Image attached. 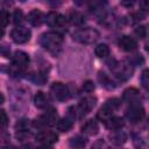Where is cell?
<instances>
[{"mask_svg": "<svg viewBox=\"0 0 149 149\" xmlns=\"http://www.w3.org/2000/svg\"><path fill=\"white\" fill-rule=\"evenodd\" d=\"M95 55L99 57V58H105L109 55V48L107 44H99L97 48H95Z\"/></svg>", "mask_w": 149, "mask_h": 149, "instance_id": "obj_22", "label": "cell"}, {"mask_svg": "<svg viewBox=\"0 0 149 149\" xmlns=\"http://www.w3.org/2000/svg\"><path fill=\"white\" fill-rule=\"evenodd\" d=\"M123 100L129 104H137L140 99V93L136 88H128L123 92Z\"/></svg>", "mask_w": 149, "mask_h": 149, "instance_id": "obj_16", "label": "cell"}, {"mask_svg": "<svg viewBox=\"0 0 149 149\" xmlns=\"http://www.w3.org/2000/svg\"><path fill=\"white\" fill-rule=\"evenodd\" d=\"M19 1H21V2H24V1H26V0H19Z\"/></svg>", "mask_w": 149, "mask_h": 149, "instance_id": "obj_40", "label": "cell"}, {"mask_svg": "<svg viewBox=\"0 0 149 149\" xmlns=\"http://www.w3.org/2000/svg\"><path fill=\"white\" fill-rule=\"evenodd\" d=\"M85 1H86V0H74V2H76L77 5H79V6H80V5H83Z\"/></svg>", "mask_w": 149, "mask_h": 149, "instance_id": "obj_37", "label": "cell"}, {"mask_svg": "<svg viewBox=\"0 0 149 149\" xmlns=\"http://www.w3.org/2000/svg\"><path fill=\"white\" fill-rule=\"evenodd\" d=\"M119 47L122 50H125V51H134L137 48V43H136V41L133 37L125 35V36L120 37V40H119Z\"/></svg>", "mask_w": 149, "mask_h": 149, "instance_id": "obj_12", "label": "cell"}, {"mask_svg": "<svg viewBox=\"0 0 149 149\" xmlns=\"http://www.w3.org/2000/svg\"><path fill=\"white\" fill-rule=\"evenodd\" d=\"M58 140V136L56 135V133L54 132H41L36 135V141L41 144L44 146H51L54 143H56Z\"/></svg>", "mask_w": 149, "mask_h": 149, "instance_id": "obj_10", "label": "cell"}, {"mask_svg": "<svg viewBox=\"0 0 149 149\" xmlns=\"http://www.w3.org/2000/svg\"><path fill=\"white\" fill-rule=\"evenodd\" d=\"M72 126H73L72 118H64L57 122V128L61 132H69L72 128Z\"/></svg>", "mask_w": 149, "mask_h": 149, "instance_id": "obj_21", "label": "cell"}, {"mask_svg": "<svg viewBox=\"0 0 149 149\" xmlns=\"http://www.w3.org/2000/svg\"><path fill=\"white\" fill-rule=\"evenodd\" d=\"M3 101H5V97H3V95H2V93L0 92V105H1Z\"/></svg>", "mask_w": 149, "mask_h": 149, "instance_id": "obj_38", "label": "cell"}, {"mask_svg": "<svg viewBox=\"0 0 149 149\" xmlns=\"http://www.w3.org/2000/svg\"><path fill=\"white\" fill-rule=\"evenodd\" d=\"M8 125V116L5 111H0V126H7Z\"/></svg>", "mask_w": 149, "mask_h": 149, "instance_id": "obj_31", "label": "cell"}, {"mask_svg": "<svg viewBox=\"0 0 149 149\" xmlns=\"http://www.w3.org/2000/svg\"><path fill=\"white\" fill-rule=\"evenodd\" d=\"M30 36H31V33L28 28H24V27H17V28H14L12 31H10V37L12 40L17 43V44H23L26 42H28L30 40Z\"/></svg>", "mask_w": 149, "mask_h": 149, "instance_id": "obj_5", "label": "cell"}, {"mask_svg": "<svg viewBox=\"0 0 149 149\" xmlns=\"http://www.w3.org/2000/svg\"><path fill=\"white\" fill-rule=\"evenodd\" d=\"M98 79H99V81L101 83V85L104 86V87H106V88H108V90H112V88H114V85H113V81L105 74V73H102V72H100L99 73V76H98Z\"/></svg>", "mask_w": 149, "mask_h": 149, "instance_id": "obj_23", "label": "cell"}, {"mask_svg": "<svg viewBox=\"0 0 149 149\" xmlns=\"http://www.w3.org/2000/svg\"><path fill=\"white\" fill-rule=\"evenodd\" d=\"M109 139H111V142L113 144H116V146H120V144H123L127 140V135L121 132L120 129H116L115 132H113L111 135H109Z\"/></svg>", "mask_w": 149, "mask_h": 149, "instance_id": "obj_18", "label": "cell"}, {"mask_svg": "<svg viewBox=\"0 0 149 149\" xmlns=\"http://www.w3.org/2000/svg\"><path fill=\"white\" fill-rule=\"evenodd\" d=\"M44 21L47 22L48 26H50V27H57V28L58 27H64L65 23H66L65 16L62 15V14H59V13H57V12H50L47 15V17H45Z\"/></svg>", "mask_w": 149, "mask_h": 149, "instance_id": "obj_9", "label": "cell"}, {"mask_svg": "<svg viewBox=\"0 0 149 149\" xmlns=\"http://www.w3.org/2000/svg\"><path fill=\"white\" fill-rule=\"evenodd\" d=\"M107 3L106 0H90V8L91 10H99Z\"/></svg>", "mask_w": 149, "mask_h": 149, "instance_id": "obj_25", "label": "cell"}, {"mask_svg": "<svg viewBox=\"0 0 149 149\" xmlns=\"http://www.w3.org/2000/svg\"><path fill=\"white\" fill-rule=\"evenodd\" d=\"M94 84H93V81H91V80H86V81H84V84H83V90L85 91V92H93L94 91Z\"/></svg>", "mask_w": 149, "mask_h": 149, "instance_id": "obj_30", "label": "cell"}, {"mask_svg": "<svg viewBox=\"0 0 149 149\" xmlns=\"http://www.w3.org/2000/svg\"><path fill=\"white\" fill-rule=\"evenodd\" d=\"M106 127L112 129V130H116V129H121V127H123L125 122L119 116H111L106 122H105Z\"/></svg>", "mask_w": 149, "mask_h": 149, "instance_id": "obj_19", "label": "cell"}, {"mask_svg": "<svg viewBox=\"0 0 149 149\" xmlns=\"http://www.w3.org/2000/svg\"><path fill=\"white\" fill-rule=\"evenodd\" d=\"M81 132L86 135H95L99 132V125L94 120H87L83 126H81Z\"/></svg>", "mask_w": 149, "mask_h": 149, "instance_id": "obj_14", "label": "cell"}, {"mask_svg": "<svg viewBox=\"0 0 149 149\" xmlns=\"http://www.w3.org/2000/svg\"><path fill=\"white\" fill-rule=\"evenodd\" d=\"M135 34L140 37V38H144L147 36V28L146 26H139L135 28Z\"/></svg>", "mask_w": 149, "mask_h": 149, "instance_id": "obj_29", "label": "cell"}, {"mask_svg": "<svg viewBox=\"0 0 149 149\" xmlns=\"http://www.w3.org/2000/svg\"><path fill=\"white\" fill-rule=\"evenodd\" d=\"M0 54H2L5 57H9L10 50H9L8 47H6V45H1V47H0Z\"/></svg>", "mask_w": 149, "mask_h": 149, "instance_id": "obj_33", "label": "cell"}, {"mask_svg": "<svg viewBox=\"0 0 149 149\" xmlns=\"http://www.w3.org/2000/svg\"><path fill=\"white\" fill-rule=\"evenodd\" d=\"M132 16L134 17V20L139 21V20H143V19L146 17V13H144V10H140V12H136V13H134Z\"/></svg>", "mask_w": 149, "mask_h": 149, "instance_id": "obj_32", "label": "cell"}, {"mask_svg": "<svg viewBox=\"0 0 149 149\" xmlns=\"http://www.w3.org/2000/svg\"><path fill=\"white\" fill-rule=\"evenodd\" d=\"M141 84L142 86L147 90L148 88V85H149V74H148V70H144L141 74Z\"/></svg>", "mask_w": 149, "mask_h": 149, "instance_id": "obj_28", "label": "cell"}, {"mask_svg": "<svg viewBox=\"0 0 149 149\" xmlns=\"http://www.w3.org/2000/svg\"><path fill=\"white\" fill-rule=\"evenodd\" d=\"M113 111H115L107 101H106V104L99 109V112H98V119L99 120H101V121H104V122H106L111 116H112V114H113Z\"/></svg>", "mask_w": 149, "mask_h": 149, "instance_id": "obj_15", "label": "cell"}, {"mask_svg": "<svg viewBox=\"0 0 149 149\" xmlns=\"http://www.w3.org/2000/svg\"><path fill=\"white\" fill-rule=\"evenodd\" d=\"M40 44L48 51L52 54H57L63 44V36L55 31H48L41 35Z\"/></svg>", "mask_w": 149, "mask_h": 149, "instance_id": "obj_1", "label": "cell"}, {"mask_svg": "<svg viewBox=\"0 0 149 149\" xmlns=\"http://www.w3.org/2000/svg\"><path fill=\"white\" fill-rule=\"evenodd\" d=\"M50 91H51L52 95L59 101H65L70 97V92H69L68 86H65L62 83H54L50 87Z\"/></svg>", "mask_w": 149, "mask_h": 149, "instance_id": "obj_7", "label": "cell"}, {"mask_svg": "<svg viewBox=\"0 0 149 149\" xmlns=\"http://www.w3.org/2000/svg\"><path fill=\"white\" fill-rule=\"evenodd\" d=\"M56 113L52 111V112H48L45 115H42L40 116L37 120H36V126L38 127H49V126H54L56 125Z\"/></svg>", "mask_w": 149, "mask_h": 149, "instance_id": "obj_11", "label": "cell"}, {"mask_svg": "<svg viewBox=\"0 0 149 149\" xmlns=\"http://www.w3.org/2000/svg\"><path fill=\"white\" fill-rule=\"evenodd\" d=\"M144 108L140 104H132V106L126 112V116L130 122H139L144 118Z\"/></svg>", "mask_w": 149, "mask_h": 149, "instance_id": "obj_6", "label": "cell"}, {"mask_svg": "<svg viewBox=\"0 0 149 149\" xmlns=\"http://www.w3.org/2000/svg\"><path fill=\"white\" fill-rule=\"evenodd\" d=\"M69 21L74 26H81L85 23V16L79 12L72 10L69 14Z\"/></svg>", "mask_w": 149, "mask_h": 149, "instance_id": "obj_20", "label": "cell"}, {"mask_svg": "<svg viewBox=\"0 0 149 149\" xmlns=\"http://www.w3.org/2000/svg\"><path fill=\"white\" fill-rule=\"evenodd\" d=\"M109 69L114 73V76L120 80H127L133 76V68L129 64L120 63V62H109Z\"/></svg>", "mask_w": 149, "mask_h": 149, "instance_id": "obj_3", "label": "cell"}, {"mask_svg": "<svg viewBox=\"0 0 149 149\" xmlns=\"http://www.w3.org/2000/svg\"><path fill=\"white\" fill-rule=\"evenodd\" d=\"M2 36H3V29H2L1 27H0V38H1Z\"/></svg>", "mask_w": 149, "mask_h": 149, "instance_id": "obj_39", "label": "cell"}, {"mask_svg": "<svg viewBox=\"0 0 149 149\" xmlns=\"http://www.w3.org/2000/svg\"><path fill=\"white\" fill-rule=\"evenodd\" d=\"M48 3L51 7H58L63 3V0H48Z\"/></svg>", "mask_w": 149, "mask_h": 149, "instance_id": "obj_35", "label": "cell"}, {"mask_svg": "<svg viewBox=\"0 0 149 149\" xmlns=\"http://www.w3.org/2000/svg\"><path fill=\"white\" fill-rule=\"evenodd\" d=\"M28 63H29V56L23 51H16L13 57V64H12L10 72L13 74H17L22 72L28 65Z\"/></svg>", "mask_w": 149, "mask_h": 149, "instance_id": "obj_4", "label": "cell"}, {"mask_svg": "<svg viewBox=\"0 0 149 149\" xmlns=\"http://www.w3.org/2000/svg\"><path fill=\"white\" fill-rule=\"evenodd\" d=\"M9 22V14L6 10H0V27L7 26Z\"/></svg>", "mask_w": 149, "mask_h": 149, "instance_id": "obj_26", "label": "cell"}, {"mask_svg": "<svg viewBox=\"0 0 149 149\" xmlns=\"http://www.w3.org/2000/svg\"><path fill=\"white\" fill-rule=\"evenodd\" d=\"M34 101H35L36 107H38V108H47L50 105L49 97L43 92H37V94L34 98Z\"/></svg>", "mask_w": 149, "mask_h": 149, "instance_id": "obj_17", "label": "cell"}, {"mask_svg": "<svg viewBox=\"0 0 149 149\" xmlns=\"http://www.w3.org/2000/svg\"><path fill=\"white\" fill-rule=\"evenodd\" d=\"M28 21H29V23L31 24V26H34V27H40L43 22H44V20H45V16H44V14L41 12V10H38V9H34V10H31L29 14H28Z\"/></svg>", "mask_w": 149, "mask_h": 149, "instance_id": "obj_13", "label": "cell"}, {"mask_svg": "<svg viewBox=\"0 0 149 149\" xmlns=\"http://www.w3.org/2000/svg\"><path fill=\"white\" fill-rule=\"evenodd\" d=\"M99 36H100L99 31L95 30V29H93V28H90V27L78 29V30H76L72 34L73 41H76L78 43H83V44L94 43L99 38Z\"/></svg>", "mask_w": 149, "mask_h": 149, "instance_id": "obj_2", "label": "cell"}, {"mask_svg": "<svg viewBox=\"0 0 149 149\" xmlns=\"http://www.w3.org/2000/svg\"><path fill=\"white\" fill-rule=\"evenodd\" d=\"M149 7V0H140V8L142 10H147Z\"/></svg>", "mask_w": 149, "mask_h": 149, "instance_id": "obj_34", "label": "cell"}, {"mask_svg": "<svg viewBox=\"0 0 149 149\" xmlns=\"http://www.w3.org/2000/svg\"><path fill=\"white\" fill-rule=\"evenodd\" d=\"M13 21H14V23L17 26V24H21L22 23V21H23V13H22V10H20V9H16L15 12H14V15H13Z\"/></svg>", "mask_w": 149, "mask_h": 149, "instance_id": "obj_27", "label": "cell"}, {"mask_svg": "<svg viewBox=\"0 0 149 149\" xmlns=\"http://www.w3.org/2000/svg\"><path fill=\"white\" fill-rule=\"evenodd\" d=\"M85 144H86V140L80 136H76L70 140V146L74 147V148H83Z\"/></svg>", "mask_w": 149, "mask_h": 149, "instance_id": "obj_24", "label": "cell"}, {"mask_svg": "<svg viewBox=\"0 0 149 149\" xmlns=\"http://www.w3.org/2000/svg\"><path fill=\"white\" fill-rule=\"evenodd\" d=\"M134 3H135V0H122L121 1V5L125 7H132Z\"/></svg>", "mask_w": 149, "mask_h": 149, "instance_id": "obj_36", "label": "cell"}, {"mask_svg": "<svg viewBox=\"0 0 149 149\" xmlns=\"http://www.w3.org/2000/svg\"><path fill=\"white\" fill-rule=\"evenodd\" d=\"M31 129V123L29 120L22 119L15 125V130H16V137L17 139H26L30 135Z\"/></svg>", "mask_w": 149, "mask_h": 149, "instance_id": "obj_8", "label": "cell"}]
</instances>
